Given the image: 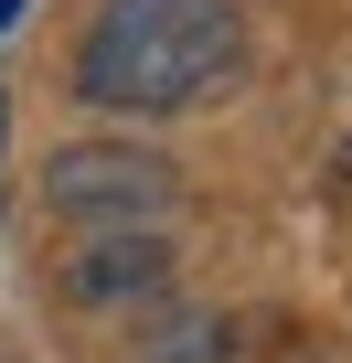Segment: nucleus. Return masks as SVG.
I'll use <instances>...</instances> for the list:
<instances>
[{
	"instance_id": "7ed1b4c3",
	"label": "nucleus",
	"mask_w": 352,
	"mask_h": 363,
	"mask_svg": "<svg viewBox=\"0 0 352 363\" xmlns=\"http://www.w3.org/2000/svg\"><path fill=\"white\" fill-rule=\"evenodd\" d=\"M64 299H75V310L171 299V246H160V225H96V246L64 257Z\"/></svg>"
},
{
	"instance_id": "20e7f679",
	"label": "nucleus",
	"mask_w": 352,
	"mask_h": 363,
	"mask_svg": "<svg viewBox=\"0 0 352 363\" xmlns=\"http://www.w3.org/2000/svg\"><path fill=\"white\" fill-rule=\"evenodd\" d=\"M235 352V320L225 310H171L149 342H139V363H225Z\"/></svg>"
},
{
	"instance_id": "f03ea898",
	"label": "nucleus",
	"mask_w": 352,
	"mask_h": 363,
	"mask_svg": "<svg viewBox=\"0 0 352 363\" xmlns=\"http://www.w3.org/2000/svg\"><path fill=\"white\" fill-rule=\"evenodd\" d=\"M43 193H54L64 225H160L171 193H182V171L160 150H139V139H75V150H54Z\"/></svg>"
},
{
	"instance_id": "f257e3e1",
	"label": "nucleus",
	"mask_w": 352,
	"mask_h": 363,
	"mask_svg": "<svg viewBox=\"0 0 352 363\" xmlns=\"http://www.w3.org/2000/svg\"><path fill=\"white\" fill-rule=\"evenodd\" d=\"M246 54L235 0H107L75 43V96L107 118H182Z\"/></svg>"
}]
</instances>
